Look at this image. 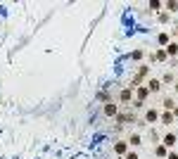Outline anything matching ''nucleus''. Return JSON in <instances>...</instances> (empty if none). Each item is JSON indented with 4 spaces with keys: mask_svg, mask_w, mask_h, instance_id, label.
Instances as JSON below:
<instances>
[{
    "mask_svg": "<svg viewBox=\"0 0 178 159\" xmlns=\"http://www.w3.org/2000/svg\"><path fill=\"white\" fill-rule=\"evenodd\" d=\"M147 90H159V81H154V79H152L150 83H147Z\"/></svg>",
    "mask_w": 178,
    "mask_h": 159,
    "instance_id": "f257e3e1",
    "label": "nucleus"
},
{
    "mask_svg": "<svg viewBox=\"0 0 178 159\" xmlns=\"http://www.w3.org/2000/svg\"><path fill=\"white\" fill-rule=\"evenodd\" d=\"M114 150L119 152V154H124V152H126V145H124V142H116V145H114Z\"/></svg>",
    "mask_w": 178,
    "mask_h": 159,
    "instance_id": "f03ea898",
    "label": "nucleus"
},
{
    "mask_svg": "<svg viewBox=\"0 0 178 159\" xmlns=\"http://www.w3.org/2000/svg\"><path fill=\"white\" fill-rule=\"evenodd\" d=\"M105 114H109V116L116 114V107H114V105H107V107H105Z\"/></svg>",
    "mask_w": 178,
    "mask_h": 159,
    "instance_id": "7ed1b4c3",
    "label": "nucleus"
},
{
    "mask_svg": "<svg viewBox=\"0 0 178 159\" xmlns=\"http://www.w3.org/2000/svg\"><path fill=\"white\" fill-rule=\"evenodd\" d=\"M147 93H150L147 88H138V97H140V100H145V97H147Z\"/></svg>",
    "mask_w": 178,
    "mask_h": 159,
    "instance_id": "20e7f679",
    "label": "nucleus"
},
{
    "mask_svg": "<svg viewBox=\"0 0 178 159\" xmlns=\"http://www.w3.org/2000/svg\"><path fill=\"white\" fill-rule=\"evenodd\" d=\"M164 142H166V145H169V147H171V145L176 142V135H166V138H164Z\"/></svg>",
    "mask_w": 178,
    "mask_h": 159,
    "instance_id": "39448f33",
    "label": "nucleus"
},
{
    "mask_svg": "<svg viewBox=\"0 0 178 159\" xmlns=\"http://www.w3.org/2000/svg\"><path fill=\"white\" fill-rule=\"evenodd\" d=\"M121 100H124V102H128V100H131V90H124V93H121Z\"/></svg>",
    "mask_w": 178,
    "mask_h": 159,
    "instance_id": "423d86ee",
    "label": "nucleus"
},
{
    "mask_svg": "<svg viewBox=\"0 0 178 159\" xmlns=\"http://www.w3.org/2000/svg\"><path fill=\"white\" fill-rule=\"evenodd\" d=\"M154 119H157V112H154V109H150V112H147V121H154Z\"/></svg>",
    "mask_w": 178,
    "mask_h": 159,
    "instance_id": "0eeeda50",
    "label": "nucleus"
},
{
    "mask_svg": "<svg viewBox=\"0 0 178 159\" xmlns=\"http://www.w3.org/2000/svg\"><path fill=\"white\" fill-rule=\"evenodd\" d=\"M166 52H171V55H176V52H178V45H173V43H171L169 48H166Z\"/></svg>",
    "mask_w": 178,
    "mask_h": 159,
    "instance_id": "6e6552de",
    "label": "nucleus"
},
{
    "mask_svg": "<svg viewBox=\"0 0 178 159\" xmlns=\"http://www.w3.org/2000/svg\"><path fill=\"white\" fill-rule=\"evenodd\" d=\"M159 43H161V45H166V43H169V36L161 33V36H159Z\"/></svg>",
    "mask_w": 178,
    "mask_h": 159,
    "instance_id": "1a4fd4ad",
    "label": "nucleus"
},
{
    "mask_svg": "<svg viewBox=\"0 0 178 159\" xmlns=\"http://www.w3.org/2000/svg\"><path fill=\"white\" fill-rule=\"evenodd\" d=\"M166 7H169L171 12H176V10H178V2H166Z\"/></svg>",
    "mask_w": 178,
    "mask_h": 159,
    "instance_id": "9d476101",
    "label": "nucleus"
},
{
    "mask_svg": "<svg viewBox=\"0 0 178 159\" xmlns=\"http://www.w3.org/2000/svg\"><path fill=\"white\" fill-rule=\"evenodd\" d=\"M126 159H138V157H135V154H133V152H131V154H128V157H126Z\"/></svg>",
    "mask_w": 178,
    "mask_h": 159,
    "instance_id": "9b49d317",
    "label": "nucleus"
}]
</instances>
